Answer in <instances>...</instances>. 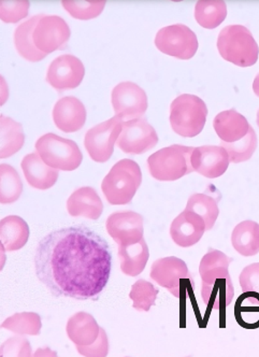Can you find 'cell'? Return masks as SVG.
Listing matches in <instances>:
<instances>
[{"label": "cell", "mask_w": 259, "mask_h": 357, "mask_svg": "<svg viewBox=\"0 0 259 357\" xmlns=\"http://www.w3.org/2000/svg\"><path fill=\"white\" fill-rule=\"evenodd\" d=\"M29 1L27 0H3L0 3V17L5 23H19L29 15Z\"/></svg>", "instance_id": "obj_36"}, {"label": "cell", "mask_w": 259, "mask_h": 357, "mask_svg": "<svg viewBox=\"0 0 259 357\" xmlns=\"http://www.w3.org/2000/svg\"><path fill=\"white\" fill-rule=\"evenodd\" d=\"M21 166L29 185L37 190H49L58 178V170L45 164L38 153L24 156Z\"/></svg>", "instance_id": "obj_19"}, {"label": "cell", "mask_w": 259, "mask_h": 357, "mask_svg": "<svg viewBox=\"0 0 259 357\" xmlns=\"http://www.w3.org/2000/svg\"><path fill=\"white\" fill-rule=\"evenodd\" d=\"M42 322L38 313L19 312L8 317L1 324V328L7 329L22 336H38Z\"/></svg>", "instance_id": "obj_32"}, {"label": "cell", "mask_w": 259, "mask_h": 357, "mask_svg": "<svg viewBox=\"0 0 259 357\" xmlns=\"http://www.w3.org/2000/svg\"><path fill=\"white\" fill-rule=\"evenodd\" d=\"M221 194L214 188H209L205 193L191 195L187 200V211L194 212L203 218L207 231H211L219 218V202Z\"/></svg>", "instance_id": "obj_24"}, {"label": "cell", "mask_w": 259, "mask_h": 357, "mask_svg": "<svg viewBox=\"0 0 259 357\" xmlns=\"http://www.w3.org/2000/svg\"><path fill=\"white\" fill-rule=\"evenodd\" d=\"M45 164L61 172H73L82 164L83 154L76 142L53 132L43 135L35 144Z\"/></svg>", "instance_id": "obj_7"}, {"label": "cell", "mask_w": 259, "mask_h": 357, "mask_svg": "<svg viewBox=\"0 0 259 357\" xmlns=\"http://www.w3.org/2000/svg\"><path fill=\"white\" fill-rule=\"evenodd\" d=\"M207 231L205 221L198 214L184 210L170 226V236L175 245L189 248L198 243Z\"/></svg>", "instance_id": "obj_17"}, {"label": "cell", "mask_w": 259, "mask_h": 357, "mask_svg": "<svg viewBox=\"0 0 259 357\" xmlns=\"http://www.w3.org/2000/svg\"><path fill=\"white\" fill-rule=\"evenodd\" d=\"M61 5L71 17L78 20H92L100 17L104 11V0H64Z\"/></svg>", "instance_id": "obj_35"}, {"label": "cell", "mask_w": 259, "mask_h": 357, "mask_svg": "<svg viewBox=\"0 0 259 357\" xmlns=\"http://www.w3.org/2000/svg\"><path fill=\"white\" fill-rule=\"evenodd\" d=\"M142 183L139 165L132 160H118L102 180V193L110 205H127Z\"/></svg>", "instance_id": "obj_3"}, {"label": "cell", "mask_w": 259, "mask_h": 357, "mask_svg": "<svg viewBox=\"0 0 259 357\" xmlns=\"http://www.w3.org/2000/svg\"><path fill=\"white\" fill-rule=\"evenodd\" d=\"M207 107L203 99L191 94H182L170 106V124L175 134L193 138L203 132L207 122Z\"/></svg>", "instance_id": "obj_5"}, {"label": "cell", "mask_w": 259, "mask_h": 357, "mask_svg": "<svg viewBox=\"0 0 259 357\" xmlns=\"http://www.w3.org/2000/svg\"><path fill=\"white\" fill-rule=\"evenodd\" d=\"M106 227L118 245H134L143 239V218L137 212L112 213L107 220Z\"/></svg>", "instance_id": "obj_15"}, {"label": "cell", "mask_w": 259, "mask_h": 357, "mask_svg": "<svg viewBox=\"0 0 259 357\" xmlns=\"http://www.w3.org/2000/svg\"><path fill=\"white\" fill-rule=\"evenodd\" d=\"M122 119L114 116L92 127L84 138V146L94 162H106L113 154L114 146L122 134Z\"/></svg>", "instance_id": "obj_9"}, {"label": "cell", "mask_w": 259, "mask_h": 357, "mask_svg": "<svg viewBox=\"0 0 259 357\" xmlns=\"http://www.w3.org/2000/svg\"><path fill=\"white\" fill-rule=\"evenodd\" d=\"M0 237L5 251H19L29 241V225L19 216H6L0 222Z\"/></svg>", "instance_id": "obj_25"}, {"label": "cell", "mask_w": 259, "mask_h": 357, "mask_svg": "<svg viewBox=\"0 0 259 357\" xmlns=\"http://www.w3.org/2000/svg\"><path fill=\"white\" fill-rule=\"evenodd\" d=\"M67 210L71 216H83L98 220L104 211V204L96 190L90 186L78 188L67 200Z\"/></svg>", "instance_id": "obj_20"}, {"label": "cell", "mask_w": 259, "mask_h": 357, "mask_svg": "<svg viewBox=\"0 0 259 357\" xmlns=\"http://www.w3.org/2000/svg\"><path fill=\"white\" fill-rule=\"evenodd\" d=\"M0 354L3 357L31 356L33 349H31L29 339L22 335H17V336L7 339L3 343V346L0 349Z\"/></svg>", "instance_id": "obj_37"}, {"label": "cell", "mask_w": 259, "mask_h": 357, "mask_svg": "<svg viewBox=\"0 0 259 357\" xmlns=\"http://www.w3.org/2000/svg\"><path fill=\"white\" fill-rule=\"evenodd\" d=\"M257 144H258L257 135L252 126L248 135L243 137L239 142H231V144L221 142V146L227 151L229 160L233 164H239L250 160L256 151Z\"/></svg>", "instance_id": "obj_33"}, {"label": "cell", "mask_w": 259, "mask_h": 357, "mask_svg": "<svg viewBox=\"0 0 259 357\" xmlns=\"http://www.w3.org/2000/svg\"><path fill=\"white\" fill-rule=\"evenodd\" d=\"M53 121L64 132H76L84 126L86 109L80 99L67 96L59 99L53 108Z\"/></svg>", "instance_id": "obj_18"}, {"label": "cell", "mask_w": 259, "mask_h": 357, "mask_svg": "<svg viewBox=\"0 0 259 357\" xmlns=\"http://www.w3.org/2000/svg\"><path fill=\"white\" fill-rule=\"evenodd\" d=\"M155 45L160 52L180 59H191L198 50V39L189 27L175 24L159 29Z\"/></svg>", "instance_id": "obj_8"}, {"label": "cell", "mask_w": 259, "mask_h": 357, "mask_svg": "<svg viewBox=\"0 0 259 357\" xmlns=\"http://www.w3.org/2000/svg\"><path fill=\"white\" fill-rule=\"evenodd\" d=\"M256 123H257V125H258V127H259V109H258V111H257Z\"/></svg>", "instance_id": "obj_41"}, {"label": "cell", "mask_w": 259, "mask_h": 357, "mask_svg": "<svg viewBox=\"0 0 259 357\" xmlns=\"http://www.w3.org/2000/svg\"><path fill=\"white\" fill-rule=\"evenodd\" d=\"M149 257V247L144 238L134 245H118L120 271L128 277H137L142 273Z\"/></svg>", "instance_id": "obj_23"}, {"label": "cell", "mask_w": 259, "mask_h": 357, "mask_svg": "<svg viewBox=\"0 0 259 357\" xmlns=\"http://www.w3.org/2000/svg\"><path fill=\"white\" fill-rule=\"evenodd\" d=\"M217 49L225 61L236 66H253L258 59V45L252 33L242 25H229L221 29Z\"/></svg>", "instance_id": "obj_4"}, {"label": "cell", "mask_w": 259, "mask_h": 357, "mask_svg": "<svg viewBox=\"0 0 259 357\" xmlns=\"http://www.w3.org/2000/svg\"><path fill=\"white\" fill-rule=\"evenodd\" d=\"M226 17V3L221 0H201L196 3L195 19L203 29H217Z\"/></svg>", "instance_id": "obj_30"}, {"label": "cell", "mask_w": 259, "mask_h": 357, "mask_svg": "<svg viewBox=\"0 0 259 357\" xmlns=\"http://www.w3.org/2000/svg\"><path fill=\"white\" fill-rule=\"evenodd\" d=\"M100 328L90 313L79 312L67 322V336L76 346H88L100 337Z\"/></svg>", "instance_id": "obj_22"}, {"label": "cell", "mask_w": 259, "mask_h": 357, "mask_svg": "<svg viewBox=\"0 0 259 357\" xmlns=\"http://www.w3.org/2000/svg\"><path fill=\"white\" fill-rule=\"evenodd\" d=\"M158 291L151 282L144 279L138 280L132 284L130 289V298L134 301V310L149 312L152 307L155 305L157 299Z\"/></svg>", "instance_id": "obj_34"}, {"label": "cell", "mask_w": 259, "mask_h": 357, "mask_svg": "<svg viewBox=\"0 0 259 357\" xmlns=\"http://www.w3.org/2000/svg\"><path fill=\"white\" fill-rule=\"evenodd\" d=\"M213 127L221 142L228 144L241 140L251 128L245 116L233 109L219 113L213 120Z\"/></svg>", "instance_id": "obj_21"}, {"label": "cell", "mask_w": 259, "mask_h": 357, "mask_svg": "<svg viewBox=\"0 0 259 357\" xmlns=\"http://www.w3.org/2000/svg\"><path fill=\"white\" fill-rule=\"evenodd\" d=\"M231 261L226 254L214 249H210L201 259V296L210 310H225L233 301L235 289L228 271Z\"/></svg>", "instance_id": "obj_2"}, {"label": "cell", "mask_w": 259, "mask_h": 357, "mask_svg": "<svg viewBox=\"0 0 259 357\" xmlns=\"http://www.w3.org/2000/svg\"><path fill=\"white\" fill-rule=\"evenodd\" d=\"M231 245L242 257H254L259 253V224L243 221L233 228Z\"/></svg>", "instance_id": "obj_27"}, {"label": "cell", "mask_w": 259, "mask_h": 357, "mask_svg": "<svg viewBox=\"0 0 259 357\" xmlns=\"http://www.w3.org/2000/svg\"><path fill=\"white\" fill-rule=\"evenodd\" d=\"M237 323L245 329L259 328V294L244 291L237 299L235 305Z\"/></svg>", "instance_id": "obj_29"}, {"label": "cell", "mask_w": 259, "mask_h": 357, "mask_svg": "<svg viewBox=\"0 0 259 357\" xmlns=\"http://www.w3.org/2000/svg\"><path fill=\"white\" fill-rule=\"evenodd\" d=\"M0 130H1V146L0 156L8 158L15 155L23 148L25 142L23 126L13 119L1 116L0 118Z\"/></svg>", "instance_id": "obj_28"}, {"label": "cell", "mask_w": 259, "mask_h": 357, "mask_svg": "<svg viewBox=\"0 0 259 357\" xmlns=\"http://www.w3.org/2000/svg\"><path fill=\"white\" fill-rule=\"evenodd\" d=\"M23 193V182L19 172L10 165L0 166V202L3 205L13 204Z\"/></svg>", "instance_id": "obj_31"}, {"label": "cell", "mask_w": 259, "mask_h": 357, "mask_svg": "<svg viewBox=\"0 0 259 357\" xmlns=\"http://www.w3.org/2000/svg\"><path fill=\"white\" fill-rule=\"evenodd\" d=\"M193 146L173 144L160 149L148 158L150 174L158 181H177L194 172L191 166Z\"/></svg>", "instance_id": "obj_6"}, {"label": "cell", "mask_w": 259, "mask_h": 357, "mask_svg": "<svg viewBox=\"0 0 259 357\" xmlns=\"http://www.w3.org/2000/svg\"><path fill=\"white\" fill-rule=\"evenodd\" d=\"M77 350L83 356L104 357L109 353V340L106 331L100 328V337L88 346H77Z\"/></svg>", "instance_id": "obj_38"}, {"label": "cell", "mask_w": 259, "mask_h": 357, "mask_svg": "<svg viewBox=\"0 0 259 357\" xmlns=\"http://www.w3.org/2000/svg\"><path fill=\"white\" fill-rule=\"evenodd\" d=\"M239 282L243 291H255L259 294V263L246 266L240 273Z\"/></svg>", "instance_id": "obj_39"}, {"label": "cell", "mask_w": 259, "mask_h": 357, "mask_svg": "<svg viewBox=\"0 0 259 357\" xmlns=\"http://www.w3.org/2000/svg\"><path fill=\"white\" fill-rule=\"evenodd\" d=\"M42 15H33V17H29L27 21L19 24L15 31V45L17 52L23 59L33 61V63L42 61L47 56V54L40 52L37 49L33 39V31Z\"/></svg>", "instance_id": "obj_26"}, {"label": "cell", "mask_w": 259, "mask_h": 357, "mask_svg": "<svg viewBox=\"0 0 259 357\" xmlns=\"http://www.w3.org/2000/svg\"><path fill=\"white\" fill-rule=\"evenodd\" d=\"M157 144L158 135L155 128L143 118L124 122L122 134L116 142L120 150L132 155L143 154Z\"/></svg>", "instance_id": "obj_12"}, {"label": "cell", "mask_w": 259, "mask_h": 357, "mask_svg": "<svg viewBox=\"0 0 259 357\" xmlns=\"http://www.w3.org/2000/svg\"><path fill=\"white\" fill-rule=\"evenodd\" d=\"M84 75V65L81 59L74 55L64 54L50 63L45 80L57 91H66L78 87Z\"/></svg>", "instance_id": "obj_14"}, {"label": "cell", "mask_w": 259, "mask_h": 357, "mask_svg": "<svg viewBox=\"0 0 259 357\" xmlns=\"http://www.w3.org/2000/svg\"><path fill=\"white\" fill-rule=\"evenodd\" d=\"M253 91H254L255 95L259 97V73L256 75L254 82H253Z\"/></svg>", "instance_id": "obj_40"}, {"label": "cell", "mask_w": 259, "mask_h": 357, "mask_svg": "<svg viewBox=\"0 0 259 357\" xmlns=\"http://www.w3.org/2000/svg\"><path fill=\"white\" fill-rule=\"evenodd\" d=\"M36 277L53 296L96 301L112 269L108 242L86 226L51 231L36 248Z\"/></svg>", "instance_id": "obj_1"}, {"label": "cell", "mask_w": 259, "mask_h": 357, "mask_svg": "<svg viewBox=\"0 0 259 357\" xmlns=\"http://www.w3.org/2000/svg\"><path fill=\"white\" fill-rule=\"evenodd\" d=\"M151 278L177 298L181 297L182 291H185L187 287H194V279L187 263L175 257H164L154 261Z\"/></svg>", "instance_id": "obj_10"}, {"label": "cell", "mask_w": 259, "mask_h": 357, "mask_svg": "<svg viewBox=\"0 0 259 357\" xmlns=\"http://www.w3.org/2000/svg\"><path fill=\"white\" fill-rule=\"evenodd\" d=\"M111 101L116 116L126 121L139 119L148 110V95L134 82L118 83L111 93Z\"/></svg>", "instance_id": "obj_11"}, {"label": "cell", "mask_w": 259, "mask_h": 357, "mask_svg": "<svg viewBox=\"0 0 259 357\" xmlns=\"http://www.w3.org/2000/svg\"><path fill=\"white\" fill-rule=\"evenodd\" d=\"M229 156L221 146H203L194 149L191 166L194 172L207 178L223 176L228 169Z\"/></svg>", "instance_id": "obj_16"}, {"label": "cell", "mask_w": 259, "mask_h": 357, "mask_svg": "<svg viewBox=\"0 0 259 357\" xmlns=\"http://www.w3.org/2000/svg\"><path fill=\"white\" fill-rule=\"evenodd\" d=\"M70 36L64 19L58 15H42L33 31V39L37 49L47 55L64 47Z\"/></svg>", "instance_id": "obj_13"}]
</instances>
